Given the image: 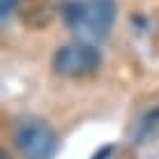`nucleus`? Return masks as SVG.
Wrapping results in <instances>:
<instances>
[{
  "label": "nucleus",
  "mask_w": 159,
  "mask_h": 159,
  "mask_svg": "<svg viewBox=\"0 0 159 159\" xmlns=\"http://www.w3.org/2000/svg\"><path fill=\"white\" fill-rule=\"evenodd\" d=\"M60 14L76 39L97 44L113 30L116 0H60Z\"/></svg>",
  "instance_id": "obj_1"
},
{
  "label": "nucleus",
  "mask_w": 159,
  "mask_h": 159,
  "mask_svg": "<svg viewBox=\"0 0 159 159\" xmlns=\"http://www.w3.org/2000/svg\"><path fill=\"white\" fill-rule=\"evenodd\" d=\"M102 65V53L95 44L90 42H72L60 46L53 53L51 67L53 72L67 79H76V76H88L92 72H97Z\"/></svg>",
  "instance_id": "obj_2"
},
{
  "label": "nucleus",
  "mask_w": 159,
  "mask_h": 159,
  "mask_svg": "<svg viewBox=\"0 0 159 159\" xmlns=\"http://www.w3.org/2000/svg\"><path fill=\"white\" fill-rule=\"evenodd\" d=\"M14 143L25 159H51L56 152V131L39 118H23L14 129Z\"/></svg>",
  "instance_id": "obj_3"
},
{
  "label": "nucleus",
  "mask_w": 159,
  "mask_h": 159,
  "mask_svg": "<svg viewBox=\"0 0 159 159\" xmlns=\"http://www.w3.org/2000/svg\"><path fill=\"white\" fill-rule=\"evenodd\" d=\"M157 131H159V108H155V111H150V113L143 116L136 141H145V139H150V136H155Z\"/></svg>",
  "instance_id": "obj_4"
},
{
  "label": "nucleus",
  "mask_w": 159,
  "mask_h": 159,
  "mask_svg": "<svg viewBox=\"0 0 159 159\" xmlns=\"http://www.w3.org/2000/svg\"><path fill=\"white\" fill-rule=\"evenodd\" d=\"M21 5V0H0V16H2V21L7 23L9 16L16 12V7Z\"/></svg>",
  "instance_id": "obj_5"
},
{
  "label": "nucleus",
  "mask_w": 159,
  "mask_h": 159,
  "mask_svg": "<svg viewBox=\"0 0 159 159\" xmlns=\"http://www.w3.org/2000/svg\"><path fill=\"white\" fill-rule=\"evenodd\" d=\"M111 155H113V145H106V148H102L92 159H111Z\"/></svg>",
  "instance_id": "obj_6"
},
{
  "label": "nucleus",
  "mask_w": 159,
  "mask_h": 159,
  "mask_svg": "<svg viewBox=\"0 0 159 159\" xmlns=\"http://www.w3.org/2000/svg\"><path fill=\"white\" fill-rule=\"evenodd\" d=\"M0 159H9V155H7V150H2V152H0Z\"/></svg>",
  "instance_id": "obj_7"
}]
</instances>
